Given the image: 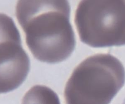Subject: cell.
<instances>
[{
    "mask_svg": "<svg viewBox=\"0 0 125 104\" xmlns=\"http://www.w3.org/2000/svg\"><path fill=\"white\" fill-rule=\"evenodd\" d=\"M75 23L81 41L93 47L125 44V0H82Z\"/></svg>",
    "mask_w": 125,
    "mask_h": 104,
    "instance_id": "cell-3",
    "label": "cell"
},
{
    "mask_svg": "<svg viewBox=\"0 0 125 104\" xmlns=\"http://www.w3.org/2000/svg\"><path fill=\"white\" fill-rule=\"evenodd\" d=\"M21 104H61L57 94L50 88L37 85L24 96Z\"/></svg>",
    "mask_w": 125,
    "mask_h": 104,
    "instance_id": "cell-5",
    "label": "cell"
},
{
    "mask_svg": "<svg viewBox=\"0 0 125 104\" xmlns=\"http://www.w3.org/2000/svg\"><path fill=\"white\" fill-rule=\"evenodd\" d=\"M16 40H21V36L12 19L0 13V43Z\"/></svg>",
    "mask_w": 125,
    "mask_h": 104,
    "instance_id": "cell-6",
    "label": "cell"
},
{
    "mask_svg": "<svg viewBox=\"0 0 125 104\" xmlns=\"http://www.w3.org/2000/svg\"><path fill=\"white\" fill-rule=\"evenodd\" d=\"M122 104H125V100H124V102H123Z\"/></svg>",
    "mask_w": 125,
    "mask_h": 104,
    "instance_id": "cell-7",
    "label": "cell"
},
{
    "mask_svg": "<svg viewBox=\"0 0 125 104\" xmlns=\"http://www.w3.org/2000/svg\"><path fill=\"white\" fill-rule=\"evenodd\" d=\"M67 0H19L16 8L26 43L34 57L49 63L68 58L75 46Z\"/></svg>",
    "mask_w": 125,
    "mask_h": 104,
    "instance_id": "cell-1",
    "label": "cell"
},
{
    "mask_svg": "<svg viewBox=\"0 0 125 104\" xmlns=\"http://www.w3.org/2000/svg\"><path fill=\"white\" fill-rule=\"evenodd\" d=\"M125 82L121 62L109 54L83 61L74 70L64 89L66 104H108Z\"/></svg>",
    "mask_w": 125,
    "mask_h": 104,
    "instance_id": "cell-2",
    "label": "cell"
},
{
    "mask_svg": "<svg viewBox=\"0 0 125 104\" xmlns=\"http://www.w3.org/2000/svg\"><path fill=\"white\" fill-rule=\"evenodd\" d=\"M29 68L28 56L21 42L0 44V93L18 88L26 79Z\"/></svg>",
    "mask_w": 125,
    "mask_h": 104,
    "instance_id": "cell-4",
    "label": "cell"
}]
</instances>
